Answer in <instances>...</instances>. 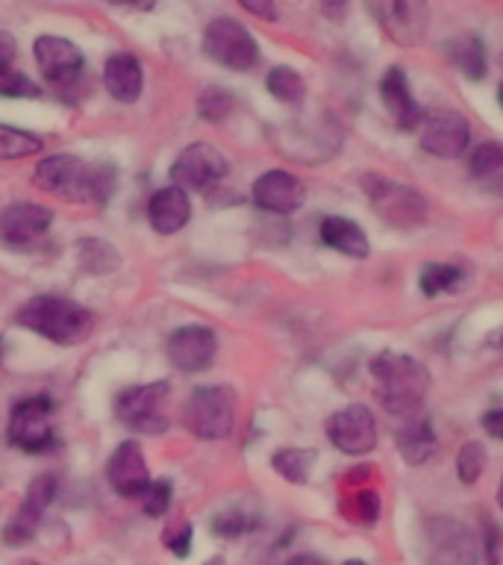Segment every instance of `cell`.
<instances>
[{"mask_svg": "<svg viewBox=\"0 0 503 565\" xmlns=\"http://www.w3.org/2000/svg\"><path fill=\"white\" fill-rule=\"evenodd\" d=\"M371 377H374V395L379 406L392 415L415 418L424 406L427 388H430V371L409 353L383 351L371 360Z\"/></svg>", "mask_w": 503, "mask_h": 565, "instance_id": "cell-1", "label": "cell"}, {"mask_svg": "<svg viewBox=\"0 0 503 565\" xmlns=\"http://www.w3.org/2000/svg\"><path fill=\"white\" fill-rule=\"evenodd\" d=\"M35 183L42 185L44 192L60 194L65 201H92L106 203L109 194L115 192L118 183V171L109 162L100 166H88L79 157L71 153H53L35 166Z\"/></svg>", "mask_w": 503, "mask_h": 565, "instance_id": "cell-2", "label": "cell"}, {"mask_svg": "<svg viewBox=\"0 0 503 565\" xmlns=\"http://www.w3.org/2000/svg\"><path fill=\"white\" fill-rule=\"evenodd\" d=\"M15 321L24 330H33L35 335L51 339L56 344L83 342L95 327V316L86 307L60 298V295H39V298L26 300L24 307L18 309Z\"/></svg>", "mask_w": 503, "mask_h": 565, "instance_id": "cell-3", "label": "cell"}, {"mask_svg": "<svg viewBox=\"0 0 503 565\" xmlns=\"http://www.w3.org/2000/svg\"><path fill=\"white\" fill-rule=\"evenodd\" d=\"M418 556L424 565H477L480 542L474 530L448 515H432L418 524Z\"/></svg>", "mask_w": 503, "mask_h": 565, "instance_id": "cell-4", "label": "cell"}, {"mask_svg": "<svg viewBox=\"0 0 503 565\" xmlns=\"http://www.w3.org/2000/svg\"><path fill=\"white\" fill-rule=\"evenodd\" d=\"M183 422L197 439H227L236 424V392L229 386H197L185 404Z\"/></svg>", "mask_w": 503, "mask_h": 565, "instance_id": "cell-5", "label": "cell"}, {"mask_svg": "<svg viewBox=\"0 0 503 565\" xmlns=\"http://www.w3.org/2000/svg\"><path fill=\"white\" fill-rule=\"evenodd\" d=\"M168 397H171V386L165 380L124 388L121 395L115 397V418L130 430L159 436L168 430Z\"/></svg>", "mask_w": 503, "mask_h": 565, "instance_id": "cell-6", "label": "cell"}, {"mask_svg": "<svg viewBox=\"0 0 503 565\" xmlns=\"http://www.w3.org/2000/svg\"><path fill=\"white\" fill-rule=\"evenodd\" d=\"M371 18L397 47H418L430 24L427 0H365Z\"/></svg>", "mask_w": 503, "mask_h": 565, "instance_id": "cell-7", "label": "cell"}, {"mask_svg": "<svg viewBox=\"0 0 503 565\" xmlns=\"http://www.w3.org/2000/svg\"><path fill=\"white\" fill-rule=\"evenodd\" d=\"M362 189L379 212V218H386L395 227H415L427 218V198L418 189L395 180H386L379 174L362 177Z\"/></svg>", "mask_w": 503, "mask_h": 565, "instance_id": "cell-8", "label": "cell"}, {"mask_svg": "<svg viewBox=\"0 0 503 565\" xmlns=\"http://www.w3.org/2000/svg\"><path fill=\"white\" fill-rule=\"evenodd\" d=\"M203 53L229 71H250L259 62V44L236 18H215L203 30Z\"/></svg>", "mask_w": 503, "mask_h": 565, "instance_id": "cell-9", "label": "cell"}, {"mask_svg": "<svg viewBox=\"0 0 503 565\" xmlns=\"http://www.w3.org/2000/svg\"><path fill=\"white\" fill-rule=\"evenodd\" d=\"M327 439L347 457H365L377 448V418L365 404H347L327 418Z\"/></svg>", "mask_w": 503, "mask_h": 565, "instance_id": "cell-10", "label": "cell"}, {"mask_svg": "<svg viewBox=\"0 0 503 565\" xmlns=\"http://www.w3.org/2000/svg\"><path fill=\"white\" fill-rule=\"evenodd\" d=\"M51 397H24L12 406L9 415V441L18 450L26 454H44L53 445V427H51Z\"/></svg>", "mask_w": 503, "mask_h": 565, "instance_id": "cell-11", "label": "cell"}, {"mask_svg": "<svg viewBox=\"0 0 503 565\" xmlns=\"http://www.w3.org/2000/svg\"><path fill=\"white\" fill-rule=\"evenodd\" d=\"M227 157L218 148L206 145V141H197V145H189L176 157V162L171 166V180L183 192H203V189L221 183L227 177Z\"/></svg>", "mask_w": 503, "mask_h": 565, "instance_id": "cell-12", "label": "cell"}, {"mask_svg": "<svg viewBox=\"0 0 503 565\" xmlns=\"http://www.w3.org/2000/svg\"><path fill=\"white\" fill-rule=\"evenodd\" d=\"M471 145V124L457 109H436L424 115L421 150L439 159H459Z\"/></svg>", "mask_w": 503, "mask_h": 565, "instance_id": "cell-13", "label": "cell"}, {"mask_svg": "<svg viewBox=\"0 0 503 565\" xmlns=\"http://www.w3.org/2000/svg\"><path fill=\"white\" fill-rule=\"evenodd\" d=\"M56 489H60V480L53 475L35 477L33 483H30V489H26L24 501L18 507L15 519L3 527V542H7V545L18 547L26 545V542H33L39 527H42L44 512H47V507H51L53 498H56Z\"/></svg>", "mask_w": 503, "mask_h": 565, "instance_id": "cell-14", "label": "cell"}, {"mask_svg": "<svg viewBox=\"0 0 503 565\" xmlns=\"http://www.w3.org/2000/svg\"><path fill=\"white\" fill-rule=\"evenodd\" d=\"M215 353H218V335L206 324L176 327L174 333L168 335V360L185 374L210 369Z\"/></svg>", "mask_w": 503, "mask_h": 565, "instance_id": "cell-15", "label": "cell"}, {"mask_svg": "<svg viewBox=\"0 0 503 565\" xmlns=\"http://www.w3.org/2000/svg\"><path fill=\"white\" fill-rule=\"evenodd\" d=\"M53 212L42 203L18 201L0 212V242L12 250L33 247L51 230Z\"/></svg>", "mask_w": 503, "mask_h": 565, "instance_id": "cell-16", "label": "cell"}, {"mask_svg": "<svg viewBox=\"0 0 503 565\" xmlns=\"http://www.w3.org/2000/svg\"><path fill=\"white\" fill-rule=\"evenodd\" d=\"M33 53L44 79L56 88L74 86L79 74H83V65H86L83 51L74 42H68V39H62V35H42V39H35Z\"/></svg>", "mask_w": 503, "mask_h": 565, "instance_id": "cell-17", "label": "cell"}, {"mask_svg": "<svg viewBox=\"0 0 503 565\" xmlns=\"http://www.w3.org/2000/svg\"><path fill=\"white\" fill-rule=\"evenodd\" d=\"M250 194H254V203L263 212L291 215L307 201V185L300 183V177L289 174L282 168H274V171H265L263 177H256L254 192Z\"/></svg>", "mask_w": 503, "mask_h": 565, "instance_id": "cell-18", "label": "cell"}, {"mask_svg": "<svg viewBox=\"0 0 503 565\" xmlns=\"http://www.w3.org/2000/svg\"><path fill=\"white\" fill-rule=\"evenodd\" d=\"M106 480L121 498H141L150 486L148 459L136 441H121L106 462Z\"/></svg>", "mask_w": 503, "mask_h": 565, "instance_id": "cell-19", "label": "cell"}, {"mask_svg": "<svg viewBox=\"0 0 503 565\" xmlns=\"http://www.w3.org/2000/svg\"><path fill=\"white\" fill-rule=\"evenodd\" d=\"M379 100L386 106L388 118H392L400 130H415V127L424 121L421 106L415 104L413 88H409V79H406L400 65L386 68V74L379 79Z\"/></svg>", "mask_w": 503, "mask_h": 565, "instance_id": "cell-20", "label": "cell"}, {"mask_svg": "<svg viewBox=\"0 0 503 565\" xmlns=\"http://www.w3.org/2000/svg\"><path fill=\"white\" fill-rule=\"evenodd\" d=\"M189 218H192V203L189 192H183L180 185H165L150 198L148 221L159 236H174L189 224Z\"/></svg>", "mask_w": 503, "mask_h": 565, "instance_id": "cell-21", "label": "cell"}, {"mask_svg": "<svg viewBox=\"0 0 503 565\" xmlns=\"http://www.w3.org/2000/svg\"><path fill=\"white\" fill-rule=\"evenodd\" d=\"M104 86L115 100L132 104L141 95V86H145L141 62L132 53H115V56H109L104 68Z\"/></svg>", "mask_w": 503, "mask_h": 565, "instance_id": "cell-22", "label": "cell"}, {"mask_svg": "<svg viewBox=\"0 0 503 565\" xmlns=\"http://www.w3.org/2000/svg\"><path fill=\"white\" fill-rule=\"evenodd\" d=\"M439 450L436 430L427 418H409V422L397 430V454L406 466H424L430 462L432 454Z\"/></svg>", "mask_w": 503, "mask_h": 565, "instance_id": "cell-23", "label": "cell"}, {"mask_svg": "<svg viewBox=\"0 0 503 565\" xmlns=\"http://www.w3.org/2000/svg\"><path fill=\"white\" fill-rule=\"evenodd\" d=\"M321 238H324V245H330L339 254L351 256V259H365L371 254L365 230L356 221L342 218V215H327L321 221Z\"/></svg>", "mask_w": 503, "mask_h": 565, "instance_id": "cell-24", "label": "cell"}, {"mask_svg": "<svg viewBox=\"0 0 503 565\" xmlns=\"http://www.w3.org/2000/svg\"><path fill=\"white\" fill-rule=\"evenodd\" d=\"M445 56L450 65L462 74L465 79H483L489 62H485V44L477 33L453 35L450 42H445Z\"/></svg>", "mask_w": 503, "mask_h": 565, "instance_id": "cell-25", "label": "cell"}, {"mask_svg": "<svg viewBox=\"0 0 503 565\" xmlns=\"http://www.w3.org/2000/svg\"><path fill=\"white\" fill-rule=\"evenodd\" d=\"M468 171L474 180L489 185L492 192L503 194V145L501 141H483L471 150L468 157Z\"/></svg>", "mask_w": 503, "mask_h": 565, "instance_id": "cell-26", "label": "cell"}, {"mask_svg": "<svg viewBox=\"0 0 503 565\" xmlns=\"http://www.w3.org/2000/svg\"><path fill=\"white\" fill-rule=\"evenodd\" d=\"M465 271L453 263H424L418 274V286L427 298H439V295H453L462 289Z\"/></svg>", "mask_w": 503, "mask_h": 565, "instance_id": "cell-27", "label": "cell"}, {"mask_svg": "<svg viewBox=\"0 0 503 565\" xmlns=\"http://www.w3.org/2000/svg\"><path fill=\"white\" fill-rule=\"evenodd\" d=\"M274 471L289 480V483H307L309 471L315 466V450L309 448H282L274 454L271 459Z\"/></svg>", "mask_w": 503, "mask_h": 565, "instance_id": "cell-28", "label": "cell"}, {"mask_svg": "<svg viewBox=\"0 0 503 565\" xmlns=\"http://www.w3.org/2000/svg\"><path fill=\"white\" fill-rule=\"evenodd\" d=\"M265 86H268V92H271L280 104L298 106L303 104V97H307V83H303V77H300L295 68H289V65H277V68L268 71Z\"/></svg>", "mask_w": 503, "mask_h": 565, "instance_id": "cell-29", "label": "cell"}, {"mask_svg": "<svg viewBox=\"0 0 503 565\" xmlns=\"http://www.w3.org/2000/svg\"><path fill=\"white\" fill-rule=\"evenodd\" d=\"M42 150V139L33 132L0 124V159H24Z\"/></svg>", "mask_w": 503, "mask_h": 565, "instance_id": "cell-30", "label": "cell"}, {"mask_svg": "<svg viewBox=\"0 0 503 565\" xmlns=\"http://www.w3.org/2000/svg\"><path fill=\"white\" fill-rule=\"evenodd\" d=\"M485 462H489V457H485V448L480 445V441H468V445H462V448H459V454H457L459 483L474 486L477 480L483 477Z\"/></svg>", "mask_w": 503, "mask_h": 565, "instance_id": "cell-31", "label": "cell"}, {"mask_svg": "<svg viewBox=\"0 0 503 565\" xmlns=\"http://www.w3.org/2000/svg\"><path fill=\"white\" fill-rule=\"evenodd\" d=\"M79 259H83V268L97 274L113 271L115 265H118V254L109 245H104V242H97V238H83L79 242Z\"/></svg>", "mask_w": 503, "mask_h": 565, "instance_id": "cell-32", "label": "cell"}, {"mask_svg": "<svg viewBox=\"0 0 503 565\" xmlns=\"http://www.w3.org/2000/svg\"><path fill=\"white\" fill-rule=\"evenodd\" d=\"M197 113H201L203 121H224V118L233 113V95H229L227 88H206V92L197 97Z\"/></svg>", "mask_w": 503, "mask_h": 565, "instance_id": "cell-33", "label": "cell"}, {"mask_svg": "<svg viewBox=\"0 0 503 565\" xmlns=\"http://www.w3.org/2000/svg\"><path fill=\"white\" fill-rule=\"evenodd\" d=\"M347 515H351L356 524H365V527L377 524L379 494L374 492V489H362V492H356L351 498V503H347Z\"/></svg>", "mask_w": 503, "mask_h": 565, "instance_id": "cell-34", "label": "cell"}, {"mask_svg": "<svg viewBox=\"0 0 503 565\" xmlns=\"http://www.w3.org/2000/svg\"><path fill=\"white\" fill-rule=\"evenodd\" d=\"M171 492L174 489H171L168 480H150V486L141 494V507H145L150 519H162L165 515L168 507H171Z\"/></svg>", "mask_w": 503, "mask_h": 565, "instance_id": "cell-35", "label": "cell"}, {"mask_svg": "<svg viewBox=\"0 0 503 565\" xmlns=\"http://www.w3.org/2000/svg\"><path fill=\"white\" fill-rule=\"evenodd\" d=\"M0 97H39V86L15 68L0 71Z\"/></svg>", "mask_w": 503, "mask_h": 565, "instance_id": "cell-36", "label": "cell"}, {"mask_svg": "<svg viewBox=\"0 0 503 565\" xmlns=\"http://www.w3.org/2000/svg\"><path fill=\"white\" fill-rule=\"evenodd\" d=\"M254 527H256V521L242 515V512H229V515H218V519L212 521V530L224 539H236Z\"/></svg>", "mask_w": 503, "mask_h": 565, "instance_id": "cell-37", "label": "cell"}, {"mask_svg": "<svg viewBox=\"0 0 503 565\" xmlns=\"http://www.w3.org/2000/svg\"><path fill=\"white\" fill-rule=\"evenodd\" d=\"M192 524L189 521H183V524H176L174 530H168L165 536V547L171 551L174 556H189L192 554Z\"/></svg>", "mask_w": 503, "mask_h": 565, "instance_id": "cell-38", "label": "cell"}, {"mask_svg": "<svg viewBox=\"0 0 503 565\" xmlns=\"http://www.w3.org/2000/svg\"><path fill=\"white\" fill-rule=\"evenodd\" d=\"M485 536H483V551H485V556H489V565H497V559H501V556H497V547H501V530L494 527L492 521H489V515H485Z\"/></svg>", "mask_w": 503, "mask_h": 565, "instance_id": "cell-39", "label": "cell"}, {"mask_svg": "<svg viewBox=\"0 0 503 565\" xmlns=\"http://www.w3.org/2000/svg\"><path fill=\"white\" fill-rule=\"evenodd\" d=\"M242 7L256 18H265V21H277V0H238Z\"/></svg>", "mask_w": 503, "mask_h": 565, "instance_id": "cell-40", "label": "cell"}, {"mask_svg": "<svg viewBox=\"0 0 503 565\" xmlns=\"http://www.w3.org/2000/svg\"><path fill=\"white\" fill-rule=\"evenodd\" d=\"M347 9H351V0H321V15L333 24H342L347 18Z\"/></svg>", "mask_w": 503, "mask_h": 565, "instance_id": "cell-41", "label": "cell"}, {"mask_svg": "<svg viewBox=\"0 0 503 565\" xmlns=\"http://www.w3.org/2000/svg\"><path fill=\"white\" fill-rule=\"evenodd\" d=\"M480 424H483V430L489 433L492 439H501L503 441V406H494V409L483 413Z\"/></svg>", "mask_w": 503, "mask_h": 565, "instance_id": "cell-42", "label": "cell"}, {"mask_svg": "<svg viewBox=\"0 0 503 565\" xmlns=\"http://www.w3.org/2000/svg\"><path fill=\"white\" fill-rule=\"evenodd\" d=\"M12 60H15V39L0 30V71L12 68Z\"/></svg>", "mask_w": 503, "mask_h": 565, "instance_id": "cell-43", "label": "cell"}, {"mask_svg": "<svg viewBox=\"0 0 503 565\" xmlns=\"http://www.w3.org/2000/svg\"><path fill=\"white\" fill-rule=\"evenodd\" d=\"M106 3H113V7H139V9L153 7V0H106Z\"/></svg>", "mask_w": 503, "mask_h": 565, "instance_id": "cell-44", "label": "cell"}, {"mask_svg": "<svg viewBox=\"0 0 503 565\" xmlns=\"http://www.w3.org/2000/svg\"><path fill=\"white\" fill-rule=\"evenodd\" d=\"M286 565H324V563H321V559L312 554H300V556H295V559H289Z\"/></svg>", "mask_w": 503, "mask_h": 565, "instance_id": "cell-45", "label": "cell"}, {"mask_svg": "<svg viewBox=\"0 0 503 565\" xmlns=\"http://www.w3.org/2000/svg\"><path fill=\"white\" fill-rule=\"evenodd\" d=\"M497 503H501V510H503V480L501 486H497Z\"/></svg>", "mask_w": 503, "mask_h": 565, "instance_id": "cell-46", "label": "cell"}, {"mask_svg": "<svg viewBox=\"0 0 503 565\" xmlns=\"http://www.w3.org/2000/svg\"><path fill=\"white\" fill-rule=\"evenodd\" d=\"M497 104H501V109H503V83H501V88H497Z\"/></svg>", "mask_w": 503, "mask_h": 565, "instance_id": "cell-47", "label": "cell"}, {"mask_svg": "<svg viewBox=\"0 0 503 565\" xmlns=\"http://www.w3.org/2000/svg\"><path fill=\"white\" fill-rule=\"evenodd\" d=\"M342 565H365V563H362V559H347V563H342Z\"/></svg>", "mask_w": 503, "mask_h": 565, "instance_id": "cell-48", "label": "cell"}, {"mask_svg": "<svg viewBox=\"0 0 503 565\" xmlns=\"http://www.w3.org/2000/svg\"><path fill=\"white\" fill-rule=\"evenodd\" d=\"M203 565H221V559H212V563H203Z\"/></svg>", "mask_w": 503, "mask_h": 565, "instance_id": "cell-49", "label": "cell"}, {"mask_svg": "<svg viewBox=\"0 0 503 565\" xmlns=\"http://www.w3.org/2000/svg\"><path fill=\"white\" fill-rule=\"evenodd\" d=\"M26 565H39V563H26Z\"/></svg>", "mask_w": 503, "mask_h": 565, "instance_id": "cell-50", "label": "cell"}]
</instances>
